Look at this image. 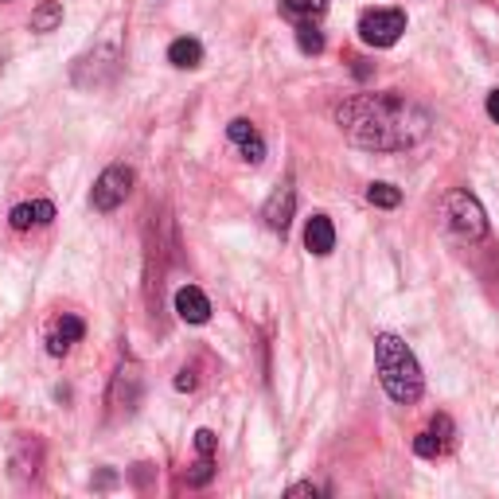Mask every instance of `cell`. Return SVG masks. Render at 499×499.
I'll use <instances>...</instances> for the list:
<instances>
[{"instance_id": "8fae6325", "label": "cell", "mask_w": 499, "mask_h": 499, "mask_svg": "<svg viewBox=\"0 0 499 499\" xmlns=\"http://www.w3.org/2000/svg\"><path fill=\"white\" fill-rule=\"evenodd\" d=\"M51 219H55V207H51L47 199H36V204H20V207H12V215H8V222H12V230L47 227Z\"/></svg>"}, {"instance_id": "603a6c76", "label": "cell", "mask_w": 499, "mask_h": 499, "mask_svg": "<svg viewBox=\"0 0 499 499\" xmlns=\"http://www.w3.org/2000/svg\"><path fill=\"white\" fill-rule=\"evenodd\" d=\"M289 495L296 499V495H316V487L312 484H296V487H289Z\"/></svg>"}, {"instance_id": "ba28073f", "label": "cell", "mask_w": 499, "mask_h": 499, "mask_svg": "<svg viewBox=\"0 0 499 499\" xmlns=\"http://www.w3.org/2000/svg\"><path fill=\"white\" fill-rule=\"evenodd\" d=\"M82 336H87V324H82L79 316L62 312L59 320H55V328H51V336H47V352L51 355H67L71 344H79Z\"/></svg>"}, {"instance_id": "7c38bea8", "label": "cell", "mask_w": 499, "mask_h": 499, "mask_svg": "<svg viewBox=\"0 0 499 499\" xmlns=\"http://www.w3.org/2000/svg\"><path fill=\"white\" fill-rule=\"evenodd\" d=\"M168 62H172V67H179V71H191V67H199V62H204V44H199V39H176L172 47H168Z\"/></svg>"}, {"instance_id": "9a60e30c", "label": "cell", "mask_w": 499, "mask_h": 499, "mask_svg": "<svg viewBox=\"0 0 499 499\" xmlns=\"http://www.w3.org/2000/svg\"><path fill=\"white\" fill-rule=\"evenodd\" d=\"M296 47H301L304 55H320L324 51V31L312 28V24H301L296 28Z\"/></svg>"}, {"instance_id": "2e32d148", "label": "cell", "mask_w": 499, "mask_h": 499, "mask_svg": "<svg viewBox=\"0 0 499 499\" xmlns=\"http://www.w3.org/2000/svg\"><path fill=\"white\" fill-rule=\"evenodd\" d=\"M367 199H370L375 207H398V204H402V191H398L395 184H382V179H378V184L367 187Z\"/></svg>"}, {"instance_id": "30bf717a", "label": "cell", "mask_w": 499, "mask_h": 499, "mask_svg": "<svg viewBox=\"0 0 499 499\" xmlns=\"http://www.w3.org/2000/svg\"><path fill=\"white\" fill-rule=\"evenodd\" d=\"M304 246H309L316 258H324V254L336 250V227L328 215H312L309 227H304Z\"/></svg>"}, {"instance_id": "8992f818", "label": "cell", "mask_w": 499, "mask_h": 499, "mask_svg": "<svg viewBox=\"0 0 499 499\" xmlns=\"http://www.w3.org/2000/svg\"><path fill=\"white\" fill-rule=\"evenodd\" d=\"M293 207H296V191H293V184H281L278 191L270 195V204H265V211H262V219H265V227L270 230H289V222H293Z\"/></svg>"}, {"instance_id": "3957f363", "label": "cell", "mask_w": 499, "mask_h": 499, "mask_svg": "<svg viewBox=\"0 0 499 499\" xmlns=\"http://www.w3.org/2000/svg\"><path fill=\"white\" fill-rule=\"evenodd\" d=\"M441 215H445V227H449L461 242H480L487 235V215H484L480 199L464 187H453L449 195H445Z\"/></svg>"}, {"instance_id": "e0dca14e", "label": "cell", "mask_w": 499, "mask_h": 499, "mask_svg": "<svg viewBox=\"0 0 499 499\" xmlns=\"http://www.w3.org/2000/svg\"><path fill=\"white\" fill-rule=\"evenodd\" d=\"M211 476H215V464H211V456H204V461L191 464L187 484H191V487H204V484H211Z\"/></svg>"}, {"instance_id": "277c9868", "label": "cell", "mask_w": 499, "mask_h": 499, "mask_svg": "<svg viewBox=\"0 0 499 499\" xmlns=\"http://www.w3.org/2000/svg\"><path fill=\"white\" fill-rule=\"evenodd\" d=\"M406 31V12L398 8H367L359 16V39L367 47H395Z\"/></svg>"}, {"instance_id": "ac0fdd59", "label": "cell", "mask_w": 499, "mask_h": 499, "mask_svg": "<svg viewBox=\"0 0 499 499\" xmlns=\"http://www.w3.org/2000/svg\"><path fill=\"white\" fill-rule=\"evenodd\" d=\"M227 137H230V141H235V145H246L250 137H258V129H254V125H250L246 118H235V121L227 125Z\"/></svg>"}, {"instance_id": "5b68a950", "label": "cell", "mask_w": 499, "mask_h": 499, "mask_svg": "<svg viewBox=\"0 0 499 499\" xmlns=\"http://www.w3.org/2000/svg\"><path fill=\"white\" fill-rule=\"evenodd\" d=\"M129 191H133V168L110 164L98 176V184H94L90 204H94V211H118L125 199H129Z\"/></svg>"}, {"instance_id": "4fadbf2b", "label": "cell", "mask_w": 499, "mask_h": 499, "mask_svg": "<svg viewBox=\"0 0 499 499\" xmlns=\"http://www.w3.org/2000/svg\"><path fill=\"white\" fill-rule=\"evenodd\" d=\"M62 24V4L59 0H39L31 8V31H55Z\"/></svg>"}, {"instance_id": "ffe728a7", "label": "cell", "mask_w": 499, "mask_h": 499, "mask_svg": "<svg viewBox=\"0 0 499 499\" xmlns=\"http://www.w3.org/2000/svg\"><path fill=\"white\" fill-rule=\"evenodd\" d=\"M215 433H211V429H199L195 433V449H199V456H211V453H215Z\"/></svg>"}, {"instance_id": "5bb4252c", "label": "cell", "mask_w": 499, "mask_h": 499, "mask_svg": "<svg viewBox=\"0 0 499 499\" xmlns=\"http://www.w3.org/2000/svg\"><path fill=\"white\" fill-rule=\"evenodd\" d=\"M328 0H281V12L285 16H296V20H316L324 16Z\"/></svg>"}, {"instance_id": "6da1fadb", "label": "cell", "mask_w": 499, "mask_h": 499, "mask_svg": "<svg viewBox=\"0 0 499 499\" xmlns=\"http://www.w3.org/2000/svg\"><path fill=\"white\" fill-rule=\"evenodd\" d=\"M336 125L359 148L398 153V148H413L426 141L433 121L418 102L387 90V94H355V98H347L336 110Z\"/></svg>"}, {"instance_id": "d6986e66", "label": "cell", "mask_w": 499, "mask_h": 499, "mask_svg": "<svg viewBox=\"0 0 499 499\" xmlns=\"http://www.w3.org/2000/svg\"><path fill=\"white\" fill-rule=\"evenodd\" d=\"M242 156H246L250 164H262V156H265V145H262V137H250V141L242 145Z\"/></svg>"}, {"instance_id": "7402d4cb", "label": "cell", "mask_w": 499, "mask_h": 499, "mask_svg": "<svg viewBox=\"0 0 499 499\" xmlns=\"http://www.w3.org/2000/svg\"><path fill=\"white\" fill-rule=\"evenodd\" d=\"M487 118H492V121H499V90H492V94H487Z\"/></svg>"}, {"instance_id": "9c48e42d", "label": "cell", "mask_w": 499, "mask_h": 499, "mask_svg": "<svg viewBox=\"0 0 499 499\" xmlns=\"http://www.w3.org/2000/svg\"><path fill=\"white\" fill-rule=\"evenodd\" d=\"M449 445H453V421L437 418V421H433V429H426V433H418V437H413V453H418V456H441Z\"/></svg>"}, {"instance_id": "52a82bcc", "label": "cell", "mask_w": 499, "mask_h": 499, "mask_svg": "<svg viewBox=\"0 0 499 499\" xmlns=\"http://www.w3.org/2000/svg\"><path fill=\"white\" fill-rule=\"evenodd\" d=\"M176 312L184 324H207L211 320V301L204 289H195V285H184V289H176Z\"/></svg>"}, {"instance_id": "44dd1931", "label": "cell", "mask_w": 499, "mask_h": 499, "mask_svg": "<svg viewBox=\"0 0 499 499\" xmlns=\"http://www.w3.org/2000/svg\"><path fill=\"white\" fill-rule=\"evenodd\" d=\"M176 390H195V370H179V375H176Z\"/></svg>"}, {"instance_id": "7a4b0ae2", "label": "cell", "mask_w": 499, "mask_h": 499, "mask_svg": "<svg viewBox=\"0 0 499 499\" xmlns=\"http://www.w3.org/2000/svg\"><path fill=\"white\" fill-rule=\"evenodd\" d=\"M375 363H378L382 390H387L395 402L410 406V402L421 398V390H426V382H421V367H418L413 352L402 344L398 336H390V332L375 336Z\"/></svg>"}]
</instances>
